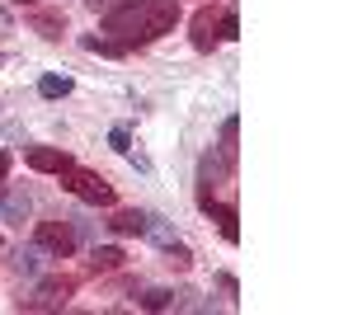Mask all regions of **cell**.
Segmentation results:
<instances>
[{"instance_id":"obj_3","label":"cell","mask_w":353,"mask_h":315,"mask_svg":"<svg viewBox=\"0 0 353 315\" xmlns=\"http://www.w3.org/2000/svg\"><path fill=\"white\" fill-rule=\"evenodd\" d=\"M33 245H38L43 254H52V259H71L76 245H81V236H76L71 216H52V221H38V226H33Z\"/></svg>"},{"instance_id":"obj_19","label":"cell","mask_w":353,"mask_h":315,"mask_svg":"<svg viewBox=\"0 0 353 315\" xmlns=\"http://www.w3.org/2000/svg\"><path fill=\"white\" fill-rule=\"evenodd\" d=\"M109 146H113V151H123V156H128V151H132V132H128L123 123H118V128L109 132Z\"/></svg>"},{"instance_id":"obj_14","label":"cell","mask_w":353,"mask_h":315,"mask_svg":"<svg viewBox=\"0 0 353 315\" xmlns=\"http://www.w3.org/2000/svg\"><path fill=\"white\" fill-rule=\"evenodd\" d=\"M236 141H241V118L231 113V118L221 123V146H217V151H221V160H226V165H236V151H241Z\"/></svg>"},{"instance_id":"obj_20","label":"cell","mask_w":353,"mask_h":315,"mask_svg":"<svg viewBox=\"0 0 353 315\" xmlns=\"http://www.w3.org/2000/svg\"><path fill=\"white\" fill-rule=\"evenodd\" d=\"M217 287L226 292V296H236V292H241V287H236V278H231V273H217Z\"/></svg>"},{"instance_id":"obj_1","label":"cell","mask_w":353,"mask_h":315,"mask_svg":"<svg viewBox=\"0 0 353 315\" xmlns=\"http://www.w3.org/2000/svg\"><path fill=\"white\" fill-rule=\"evenodd\" d=\"M174 24H179V0H128L104 14V33H113L128 48H146L165 38Z\"/></svg>"},{"instance_id":"obj_22","label":"cell","mask_w":353,"mask_h":315,"mask_svg":"<svg viewBox=\"0 0 353 315\" xmlns=\"http://www.w3.org/2000/svg\"><path fill=\"white\" fill-rule=\"evenodd\" d=\"M10 5H38V0H10Z\"/></svg>"},{"instance_id":"obj_6","label":"cell","mask_w":353,"mask_h":315,"mask_svg":"<svg viewBox=\"0 0 353 315\" xmlns=\"http://www.w3.org/2000/svg\"><path fill=\"white\" fill-rule=\"evenodd\" d=\"M217 14H221V10L203 5V10L189 19V38H193V48H198V52H212V48L221 43V38H217Z\"/></svg>"},{"instance_id":"obj_13","label":"cell","mask_w":353,"mask_h":315,"mask_svg":"<svg viewBox=\"0 0 353 315\" xmlns=\"http://www.w3.org/2000/svg\"><path fill=\"white\" fill-rule=\"evenodd\" d=\"M81 48H85V52H99V57H128V52H132L128 43H118V38H99V33H85Z\"/></svg>"},{"instance_id":"obj_2","label":"cell","mask_w":353,"mask_h":315,"mask_svg":"<svg viewBox=\"0 0 353 315\" xmlns=\"http://www.w3.org/2000/svg\"><path fill=\"white\" fill-rule=\"evenodd\" d=\"M61 188L76 193V198L90 203V207H113V184L104 179V174H94V170H81L76 160L61 170Z\"/></svg>"},{"instance_id":"obj_16","label":"cell","mask_w":353,"mask_h":315,"mask_svg":"<svg viewBox=\"0 0 353 315\" xmlns=\"http://www.w3.org/2000/svg\"><path fill=\"white\" fill-rule=\"evenodd\" d=\"M71 90H76L71 76H43V80H38V94H43V99H66Z\"/></svg>"},{"instance_id":"obj_9","label":"cell","mask_w":353,"mask_h":315,"mask_svg":"<svg viewBox=\"0 0 353 315\" xmlns=\"http://www.w3.org/2000/svg\"><path fill=\"white\" fill-rule=\"evenodd\" d=\"M193 292H170V287H151L146 296H141V311H170V306H198V301H189Z\"/></svg>"},{"instance_id":"obj_10","label":"cell","mask_w":353,"mask_h":315,"mask_svg":"<svg viewBox=\"0 0 353 315\" xmlns=\"http://www.w3.org/2000/svg\"><path fill=\"white\" fill-rule=\"evenodd\" d=\"M146 216L151 212H141V207H123V212H113V236H146Z\"/></svg>"},{"instance_id":"obj_8","label":"cell","mask_w":353,"mask_h":315,"mask_svg":"<svg viewBox=\"0 0 353 315\" xmlns=\"http://www.w3.org/2000/svg\"><path fill=\"white\" fill-rule=\"evenodd\" d=\"M28 170H38V174H61L66 165H71V156L66 151H57V146H28Z\"/></svg>"},{"instance_id":"obj_17","label":"cell","mask_w":353,"mask_h":315,"mask_svg":"<svg viewBox=\"0 0 353 315\" xmlns=\"http://www.w3.org/2000/svg\"><path fill=\"white\" fill-rule=\"evenodd\" d=\"M217 38H221V43L241 38V14H236V10H221V14H217Z\"/></svg>"},{"instance_id":"obj_4","label":"cell","mask_w":353,"mask_h":315,"mask_svg":"<svg viewBox=\"0 0 353 315\" xmlns=\"http://www.w3.org/2000/svg\"><path fill=\"white\" fill-rule=\"evenodd\" d=\"M71 292H76V278H43L38 292L19 301V311H61L71 301Z\"/></svg>"},{"instance_id":"obj_21","label":"cell","mask_w":353,"mask_h":315,"mask_svg":"<svg viewBox=\"0 0 353 315\" xmlns=\"http://www.w3.org/2000/svg\"><path fill=\"white\" fill-rule=\"evenodd\" d=\"M10 165H14V160H10V151H5V146H0V184L10 179Z\"/></svg>"},{"instance_id":"obj_12","label":"cell","mask_w":353,"mask_h":315,"mask_svg":"<svg viewBox=\"0 0 353 315\" xmlns=\"http://www.w3.org/2000/svg\"><path fill=\"white\" fill-rule=\"evenodd\" d=\"M123 263H128V254H123V250H113V245H104V250H94V254H90L85 273H118Z\"/></svg>"},{"instance_id":"obj_11","label":"cell","mask_w":353,"mask_h":315,"mask_svg":"<svg viewBox=\"0 0 353 315\" xmlns=\"http://www.w3.org/2000/svg\"><path fill=\"white\" fill-rule=\"evenodd\" d=\"M33 33H43L48 43H57L66 33V14L61 10H33Z\"/></svg>"},{"instance_id":"obj_7","label":"cell","mask_w":353,"mask_h":315,"mask_svg":"<svg viewBox=\"0 0 353 315\" xmlns=\"http://www.w3.org/2000/svg\"><path fill=\"white\" fill-rule=\"evenodd\" d=\"M198 203H203V212L221 226V236L231 240V245L241 240V226H236V221H241V212H236V203H217V198H198Z\"/></svg>"},{"instance_id":"obj_18","label":"cell","mask_w":353,"mask_h":315,"mask_svg":"<svg viewBox=\"0 0 353 315\" xmlns=\"http://www.w3.org/2000/svg\"><path fill=\"white\" fill-rule=\"evenodd\" d=\"M161 254H165V263H170V268H179V273H184V268H193V254H189V245H179V240H174V245H165Z\"/></svg>"},{"instance_id":"obj_15","label":"cell","mask_w":353,"mask_h":315,"mask_svg":"<svg viewBox=\"0 0 353 315\" xmlns=\"http://www.w3.org/2000/svg\"><path fill=\"white\" fill-rule=\"evenodd\" d=\"M38 263H43V250H38V245H24V250H14L10 268H14V273H28V278H33V273H38Z\"/></svg>"},{"instance_id":"obj_5","label":"cell","mask_w":353,"mask_h":315,"mask_svg":"<svg viewBox=\"0 0 353 315\" xmlns=\"http://www.w3.org/2000/svg\"><path fill=\"white\" fill-rule=\"evenodd\" d=\"M0 221H10V226H24L28 212H33V193L24 184H0Z\"/></svg>"}]
</instances>
